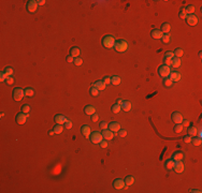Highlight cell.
<instances>
[{
    "label": "cell",
    "instance_id": "obj_41",
    "mask_svg": "<svg viewBox=\"0 0 202 193\" xmlns=\"http://www.w3.org/2000/svg\"><path fill=\"white\" fill-rule=\"evenodd\" d=\"M22 112L25 113V114H28L30 112V106L29 104H24V105H22Z\"/></svg>",
    "mask_w": 202,
    "mask_h": 193
},
{
    "label": "cell",
    "instance_id": "obj_39",
    "mask_svg": "<svg viewBox=\"0 0 202 193\" xmlns=\"http://www.w3.org/2000/svg\"><path fill=\"white\" fill-rule=\"evenodd\" d=\"M178 16L181 18H186L187 17V13H186V11H185V8H181L179 9V11H178Z\"/></svg>",
    "mask_w": 202,
    "mask_h": 193
},
{
    "label": "cell",
    "instance_id": "obj_51",
    "mask_svg": "<svg viewBox=\"0 0 202 193\" xmlns=\"http://www.w3.org/2000/svg\"><path fill=\"white\" fill-rule=\"evenodd\" d=\"M100 146H101V148H106V147H108V141L102 140L100 142Z\"/></svg>",
    "mask_w": 202,
    "mask_h": 193
},
{
    "label": "cell",
    "instance_id": "obj_6",
    "mask_svg": "<svg viewBox=\"0 0 202 193\" xmlns=\"http://www.w3.org/2000/svg\"><path fill=\"white\" fill-rule=\"evenodd\" d=\"M38 5H39L38 1H36V0H29V1L27 2V5H26L27 11H28V12H30V13H35L37 11Z\"/></svg>",
    "mask_w": 202,
    "mask_h": 193
},
{
    "label": "cell",
    "instance_id": "obj_16",
    "mask_svg": "<svg viewBox=\"0 0 202 193\" xmlns=\"http://www.w3.org/2000/svg\"><path fill=\"white\" fill-rule=\"evenodd\" d=\"M81 132H82V134H83L84 136H85V137H89V136H90V134H92L90 128H89V126H87V124L82 126V128H81Z\"/></svg>",
    "mask_w": 202,
    "mask_h": 193
},
{
    "label": "cell",
    "instance_id": "obj_59",
    "mask_svg": "<svg viewBox=\"0 0 202 193\" xmlns=\"http://www.w3.org/2000/svg\"><path fill=\"white\" fill-rule=\"evenodd\" d=\"M190 192H197V193H200L201 191H199V190H190Z\"/></svg>",
    "mask_w": 202,
    "mask_h": 193
},
{
    "label": "cell",
    "instance_id": "obj_21",
    "mask_svg": "<svg viewBox=\"0 0 202 193\" xmlns=\"http://www.w3.org/2000/svg\"><path fill=\"white\" fill-rule=\"evenodd\" d=\"M93 86H94V87H96L97 89L100 91V90H104L106 85L104 84V82H103L102 80H101V81H97V82H95Z\"/></svg>",
    "mask_w": 202,
    "mask_h": 193
},
{
    "label": "cell",
    "instance_id": "obj_49",
    "mask_svg": "<svg viewBox=\"0 0 202 193\" xmlns=\"http://www.w3.org/2000/svg\"><path fill=\"white\" fill-rule=\"evenodd\" d=\"M5 83H7L8 85H12L13 83H14V78L12 76H8V78L5 80Z\"/></svg>",
    "mask_w": 202,
    "mask_h": 193
},
{
    "label": "cell",
    "instance_id": "obj_48",
    "mask_svg": "<svg viewBox=\"0 0 202 193\" xmlns=\"http://www.w3.org/2000/svg\"><path fill=\"white\" fill-rule=\"evenodd\" d=\"M7 78H8V75L2 71V72L0 73V81H1V82H5V80H7Z\"/></svg>",
    "mask_w": 202,
    "mask_h": 193
},
{
    "label": "cell",
    "instance_id": "obj_31",
    "mask_svg": "<svg viewBox=\"0 0 202 193\" xmlns=\"http://www.w3.org/2000/svg\"><path fill=\"white\" fill-rule=\"evenodd\" d=\"M111 84L112 85H119L120 84V77L117 76V75H114L111 77Z\"/></svg>",
    "mask_w": 202,
    "mask_h": 193
},
{
    "label": "cell",
    "instance_id": "obj_32",
    "mask_svg": "<svg viewBox=\"0 0 202 193\" xmlns=\"http://www.w3.org/2000/svg\"><path fill=\"white\" fill-rule=\"evenodd\" d=\"M120 109H122V107H120V105H118L117 103H115V104H113V105L111 106V111L113 112L114 114H118L119 112H120Z\"/></svg>",
    "mask_w": 202,
    "mask_h": 193
},
{
    "label": "cell",
    "instance_id": "obj_3",
    "mask_svg": "<svg viewBox=\"0 0 202 193\" xmlns=\"http://www.w3.org/2000/svg\"><path fill=\"white\" fill-rule=\"evenodd\" d=\"M170 73H171V69H170V67H168V65H166V64H161L158 68V75L161 77V78L169 77Z\"/></svg>",
    "mask_w": 202,
    "mask_h": 193
},
{
    "label": "cell",
    "instance_id": "obj_29",
    "mask_svg": "<svg viewBox=\"0 0 202 193\" xmlns=\"http://www.w3.org/2000/svg\"><path fill=\"white\" fill-rule=\"evenodd\" d=\"M124 181H125L126 187H129V186H131L134 183V177H133V176H127V177L124 179Z\"/></svg>",
    "mask_w": 202,
    "mask_h": 193
},
{
    "label": "cell",
    "instance_id": "obj_18",
    "mask_svg": "<svg viewBox=\"0 0 202 193\" xmlns=\"http://www.w3.org/2000/svg\"><path fill=\"white\" fill-rule=\"evenodd\" d=\"M172 159L174 160L175 162H176V161H182V160L184 159V153H183L182 151L177 150V151H175V152H173V154H172Z\"/></svg>",
    "mask_w": 202,
    "mask_h": 193
},
{
    "label": "cell",
    "instance_id": "obj_28",
    "mask_svg": "<svg viewBox=\"0 0 202 193\" xmlns=\"http://www.w3.org/2000/svg\"><path fill=\"white\" fill-rule=\"evenodd\" d=\"M173 85V82L170 80V77H166V78L162 80V86L166 88H170Z\"/></svg>",
    "mask_w": 202,
    "mask_h": 193
},
{
    "label": "cell",
    "instance_id": "obj_45",
    "mask_svg": "<svg viewBox=\"0 0 202 193\" xmlns=\"http://www.w3.org/2000/svg\"><path fill=\"white\" fill-rule=\"evenodd\" d=\"M165 57L172 59L173 57H174V54H173V52H171V51H167V52L165 53Z\"/></svg>",
    "mask_w": 202,
    "mask_h": 193
},
{
    "label": "cell",
    "instance_id": "obj_58",
    "mask_svg": "<svg viewBox=\"0 0 202 193\" xmlns=\"http://www.w3.org/2000/svg\"><path fill=\"white\" fill-rule=\"evenodd\" d=\"M55 134V131L54 130H49L48 131V135H54Z\"/></svg>",
    "mask_w": 202,
    "mask_h": 193
},
{
    "label": "cell",
    "instance_id": "obj_7",
    "mask_svg": "<svg viewBox=\"0 0 202 193\" xmlns=\"http://www.w3.org/2000/svg\"><path fill=\"white\" fill-rule=\"evenodd\" d=\"M27 117H28L27 114L21 112V113H18L17 115H16L15 120H16V122H17L18 124H24V123H26V121H27Z\"/></svg>",
    "mask_w": 202,
    "mask_h": 193
},
{
    "label": "cell",
    "instance_id": "obj_4",
    "mask_svg": "<svg viewBox=\"0 0 202 193\" xmlns=\"http://www.w3.org/2000/svg\"><path fill=\"white\" fill-rule=\"evenodd\" d=\"M25 93H24V89H22L19 87H16L13 89V92H12V97H13V100L14 101H21L22 99L24 98Z\"/></svg>",
    "mask_w": 202,
    "mask_h": 193
},
{
    "label": "cell",
    "instance_id": "obj_36",
    "mask_svg": "<svg viewBox=\"0 0 202 193\" xmlns=\"http://www.w3.org/2000/svg\"><path fill=\"white\" fill-rule=\"evenodd\" d=\"M183 128L184 127L182 126V123H175L174 128H173V131H174L175 133H181V132L183 131Z\"/></svg>",
    "mask_w": 202,
    "mask_h": 193
},
{
    "label": "cell",
    "instance_id": "obj_55",
    "mask_svg": "<svg viewBox=\"0 0 202 193\" xmlns=\"http://www.w3.org/2000/svg\"><path fill=\"white\" fill-rule=\"evenodd\" d=\"M182 126L183 127H189V121L188 120H183L182 121Z\"/></svg>",
    "mask_w": 202,
    "mask_h": 193
},
{
    "label": "cell",
    "instance_id": "obj_42",
    "mask_svg": "<svg viewBox=\"0 0 202 193\" xmlns=\"http://www.w3.org/2000/svg\"><path fill=\"white\" fill-rule=\"evenodd\" d=\"M73 63L78 67V65H81V64L83 63V59L80 58V57H76V58H74V60H73Z\"/></svg>",
    "mask_w": 202,
    "mask_h": 193
},
{
    "label": "cell",
    "instance_id": "obj_60",
    "mask_svg": "<svg viewBox=\"0 0 202 193\" xmlns=\"http://www.w3.org/2000/svg\"><path fill=\"white\" fill-rule=\"evenodd\" d=\"M0 116H1V117H3V116H4V113H3V112H1V114H0Z\"/></svg>",
    "mask_w": 202,
    "mask_h": 193
},
{
    "label": "cell",
    "instance_id": "obj_1",
    "mask_svg": "<svg viewBox=\"0 0 202 193\" xmlns=\"http://www.w3.org/2000/svg\"><path fill=\"white\" fill-rule=\"evenodd\" d=\"M115 44V39L112 35H106L102 38V45L105 48H113Z\"/></svg>",
    "mask_w": 202,
    "mask_h": 193
},
{
    "label": "cell",
    "instance_id": "obj_37",
    "mask_svg": "<svg viewBox=\"0 0 202 193\" xmlns=\"http://www.w3.org/2000/svg\"><path fill=\"white\" fill-rule=\"evenodd\" d=\"M89 93H90V96H93V97H97V96L99 95V90L97 89L96 87L92 86L90 89H89Z\"/></svg>",
    "mask_w": 202,
    "mask_h": 193
},
{
    "label": "cell",
    "instance_id": "obj_56",
    "mask_svg": "<svg viewBox=\"0 0 202 193\" xmlns=\"http://www.w3.org/2000/svg\"><path fill=\"white\" fill-rule=\"evenodd\" d=\"M45 0H39V1H38V4L39 5H44V4H45Z\"/></svg>",
    "mask_w": 202,
    "mask_h": 193
},
{
    "label": "cell",
    "instance_id": "obj_19",
    "mask_svg": "<svg viewBox=\"0 0 202 193\" xmlns=\"http://www.w3.org/2000/svg\"><path fill=\"white\" fill-rule=\"evenodd\" d=\"M54 120H55V122L57 123V124H64V123L66 122L67 118L65 117L64 115H60V114H58V115H56L55 117H54Z\"/></svg>",
    "mask_w": 202,
    "mask_h": 193
},
{
    "label": "cell",
    "instance_id": "obj_23",
    "mask_svg": "<svg viewBox=\"0 0 202 193\" xmlns=\"http://www.w3.org/2000/svg\"><path fill=\"white\" fill-rule=\"evenodd\" d=\"M84 113L89 115V116H92L93 114L96 113V108H95L93 105H86L85 107H84Z\"/></svg>",
    "mask_w": 202,
    "mask_h": 193
},
{
    "label": "cell",
    "instance_id": "obj_33",
    "mask_svg": "<svg viewBox=\"0 0 202 193\" xmlns=\"http://www.w3.org/2000/svg\"><path fill=\"white\" fill-rule=\"evenodd\" d=\"M185 11H186V13L187 14H194V12L196 11V8H195V5H193V4H189V5H187L186 8H185Z\"/></svg>",
    "mask_w": 202,
    "mask_h": 193
},
{
    "label": "cell",
    "instance_id": "obj_57",
    "mask_svg": "<svg viewBox=\"0 0 202 193\" xmlns=\"http://www.w3.org/2000/svg\"><path fill=\"white\" fill-rule=\"evenodd\" d=\"M123 101H124V100H122V99H117V100H116V103L118 104V105H120V104L123 103Z\"/></svg>",
    "mask_w": 202,
    "mask_h": 193
},
{
    "label": "cell",
    "instance_id": "obj_50",
    "mask_svg": "<svg viewBox=\"0 0 202 193\" xmlns=\"http://www.w3.org/2000/svg\"><path fill=\"white\" fill-rule=\"evenodd\" d=\"M191 139H193V137L191 136H190V135H185L184 137H183V140H184V142L185 143H191Z\"/></svg>",
    "mask_w": 202,
    "mask_h": 193
},
{
    "label": "cell",
    "instance_id": "obj_2",
    "mask_svg": "<svg viewBox=\"0 0 202 193\" xmlns=\"http://www.w3.org/2000/svg\"><path fill=\"white\" fill-rule=\"evenodd\" d=\"M116 52L118 53H124L128 49V43L125 40H118V41H115L114 44V47H113Z\"/></svg>",
    "mask_w": 202,
    "mask_h": 193
},
{
    "label": "cell",
    "instance_id": "obj_13",
    "mask_svg": "<svg viewBox=\"0 0 202 193\" xmlns=\"http://www.w3.org/2000/svg\"><path fill=\"white\" fill-rule=\"evenodd\" d=\"M164 33H162V31L160 29H153L150 31V37L153 39H156V40H159V39L162 38Z\"/></svg>",
    "mask_w": 202,
    "mask_h": 193
},
{
    "label": "cell",
    "instance_id": "obj_25",
    "mask_svg": "<svg viewBox=\"0 0 202 193\" xmlns=\"http://www.w3.org/2000/svg\"><path fill=\"white\" fill-rule=\"evenodd\" d=\"M160 30L162 31V33H164V35L169 33L170 30H171V25L168 24V23H164V24L161 25V29Z\"/></svg>",
    "mask_w": 202,
    "mask_h": 193
},
{
    "label": "cell",
    "instance_id": "obj_43",
    "mask_svg": "<svg viewBox=\"0 0 202 193\" xmlns=\"http://www.w3.org/2000/svg\"><path fill=\"white\" fill-rule=\"evenodd\" d=\"M64 124H65V128H66V129H71V128H72V121H71L70 119H67L66 122H65Z\"/></svg>",
    "mask_w": 202,
    "mask_h": 193
},
{
    "label": "cell",
    "instance_id": "obj_20",
    "mask_svg": "<svg viewBox=\"0 0 202 193\" xmlns=\"http://www.w3.org/2000/svg\"><path fill=\"white\" fill-rule=\"evenodd\" d=\"M169 77H170V80L173 83H174V82H178L179 80H181V74H179L178 72H176V71H171Z\"/></svg>",
    "mask_w": 202,
    "mask_h": 193
},
{
    "label": "cell",
    "instance_id": "obj_11",
    "mask_svg": "<svg viewBox=\"0 0 202 193\" xmlns=\"http://www.w3.org/2000/svg\"><path fill=\"white\" fill-rule=\"evenodd\" d=\"M101 134H102L103 139H104V140H106V141L113 140V137H114V132H112V131H111V130H109V129L102 130V132H101Z\"/></svg>",
    "mask_w": 202,
    "mask_h": 193
},
{
    "label": "cell",
    "instance_id": "obj_34",
    "mask_svg": "<svg viewBox=\"0 0 202 193\" xmlns=\"http://www.w3.org/2000/svg\"><path fill=\"white\" fill-rule=\"evenodd\" d=\"M201 142H202V141H201V137H199V136H197V135H196L194 139H191V143H193L195 146H200V145H201Z\"/></svg>",
    "mask_w": 202,
    "mask_h": 193
},
{
    "label": "cell",
    "instance_id": "obj_54",
    "mask_svg": "<svg viewBox=\"0 0 202 193\" xmlns=\"http://www.w3.org/2000/svg\"><path fill=\"white\" fill-rule=\"evenodd\" d=\"M66 60H67V62H70V63H73V60H74V58L71 56V55H69V56H67L66 57Z\"/></svg>",
    "mask_w": 202,
    "mask_h": 193
},
{
    "label": "cell",
    "instance_id": "obj_24",
    "mask_svg": "<svg viewBox=\"0 0 202 193\" xmlns=\"http://www.w3.org/2000/svg\"><path fill=\"white\" fill-rule=\"evenodd\" d=\"M187 134L190 135V136H196L198 134V129L196 128L195 126H190L187 129Z\"/></svg>",
    "mask_w": 202,
    "mask_h": 193
},
{
    "label": "cell",
    "instance_id": "obj_35",
    "mask_svg": "<svg viewBox=\"0 0 202 193\" xmlns=\"http://www.w3.org/2000/svg\"><path fill=\"white\" fill-rule=\"evenodd\" d=\"M3 72L7 74L8 76H12L13 75V73H14V70H13V68L12 67H5L4 68V70H3Z\"/></svg>",
    "mask_w": 202,
    "mask_h": 193
},
{
    "label": "cell",
    "instance_id": "obj_52",
    "mask_svg": "<svg viewBox=\"0 0 202 193\" xmlns=\"http://www.w3.org/2000/svg\"><path fill=\"white\" fill-rule=\"evenodd\" d=\"M90 118H92V121H94V122H95V121H98L99 116H98V114L95 113V114H93V115L90 116Z\"/></svg>",
    "mask_w": 202,
    "mask_h": 193
},
{
    "label": "cell",
    "instance_id": "obj_8",
    "mask_svg": "<svg viewBox=\"0 0 202 193\" xmlns=\"http://www.w3.org/2000/svg\"><path fill=\"white\" fill-rule=\"evenodd\" d=\"M198 17L194 14H190V15H187L186 17V23L189 25V26H196L198 24Z\"/></svg>",
    "mask_w": 202,
    "mask_h": 193
},
{
    "label": "cell",
    "instance_id": "obj_38",
    "mask_svg": "<svg viewBox=\"0 0 202 193\" xmlns=\"http://www.w3.org/2000/svg\"><path fill=\"white\" fill-rule=\"evenodd\" d=\"M173 54H174V57H177V58H181L182 56H183V54H184V52H183V49L182 48H176L174 52H173Z\"/></svg>",
    "mask_w": 202,
    "mask_h": 193
},
{
    "label": "cell",
    "instance_id": "obj_10",
    "mask_svg": "<svg viewBox=\"0 0 202 193\" xmlns=\"http://www.w3.org/2000/svg\"><path fill=\"white\" fill-rule=\"evenodd\" d=\"M171 119H172L173 122H175V123H182L183 116H182L181 113L174 112V113H172V115H171Z\"/></svg>",
    "mask_w": 202,
    "mask_h": 193
},
{
    "label": "cell",
    "instance_id": "obj_40",
    "mask_svg": "<svg viewBox=\"0 0 202 193\" xmlns=\"http://www.w3.org/2000/svg\"><path fill=\"white\" fill-rule=\"evenodd\" d=\"M170 40H171V36L169 33L164 35V36H162V38H161V41L164 42V43H169Z\"/></svg>",
    "mask_w": 202,
    "mask_h": 193
},
{
    "label": "cell",
    "instance_id": "obj_22",
    "mask_svg": "<svg viewBox=\"0 0 202 193\" xmlns=\"http://www.w3.org/2000/svg\"><path fill=\"white\" fill-rule=\"evenodd\" d=\"M120 107L124 112H129L131 109V102L130 101H123L120 104Z\"/></svg>",
    "mask_w": 202,
    "mask_h": 193
},
{
    "label": "cell",
    "instance_id": "obj_47",
    "mask_svg": "<svg viewBox=\"0 0 202 193\" xmlns=\"http://www.w3.org/2000/svg\"><path fill=\"white\" fill-rule=\"evenodd\" d=\"M108 123L105 122V121H101V122L99 123V127H100V129H102V130H105V129H108Z\"/></svg>",
    "mask_w": 202,
    "mask_h": 193
},
{
    "label": "cell",
    "instance_id": "obj_14",
    "mask_svg": "<svg viewBox=\"0 0 202 193\" xmlns=\"http://www.w3.org/2000/svg\"><path fill=\"white\" fill-rule=\"evenodd\" d=\"M173 169H174L175 173H177V174L182 173L184 171V163L182 161H176L175 164H174V166H173Z\"/></svg>",
    "mask_w": 202,
    "mask_h": 193
},
{
    "label": "cell",
    "instance_id": "obj_46",
    "mask_svg": "<svg viewBox=\"0 0 202 193\" xmlns=\"http://www.w3.org/2000/svg\"><path fill=\"white\" fill-rule=\"evenodd\" d=\"M118 133V136H120V137H125L126 135H127V131L126 130H124V129H119V131L117 132Z\"/></svg>",
    "mask_w": 202,
    "mask_h": 193
},
{
    "label": "cell",
    "instance_id": "obj_44",
    "mask_svg": "<svg viewBox=\"0 0 202 193\" xmlns=\"http://www.w3.org/2000/svg\"><path fill=\"white\" fill-rule=\"evenodd\" d=\"M171 63H172V59L167 58V57H164V64L168 65V67H170Z\"/></svg>",
    "mask_w": 202,
    "mask_h": 193
},
{
    "label": "cell",
    "instance_id": "obj_30",
    "mask_svg": "<svg viewBox=\"0 0 202 193\" xmlns=\"http://www.w3.org/2000/svg\"><path fill=\"white\" fill-rule=\"evenodd\" d=\"M53 130L55 131V134H61V133H63V131H64V127H63V124H57V123H56Z\"/></svg>",
    "mask_w": 202,
    "mask_h": 193
},
{
    "label": "cell",
    "instance_id": "obj_27",
    "mask_svg": "<svg viewBox=\"0 0 202 193\" xmlns=\"http://www.w3.org/2000/svg\"><path fill=\"white\" fill-rule=\"evenodd\" d=\"M181 58H177V57H173L172 58V63H171V67L173 68H179L181 67Z\"/></svg>",
    "mask_w": 202,
    "mask_h": 193
},
{
    "label": "cell",
    "instance_id": "obj_53",
    "mask_svg": "<svg viewBox=\"0 0 202 193\" xmlns=\"http://www.w3.org/2000/svg\"><path fill=\"white\" fill-rule=\"evenodd\" d=\"M103 82H104V84L106 85V84H111V77L110 76H105V77H103V80H102Z\"/></svg>",
    "mask_w": 202,
    "mask_h": 193
},
{
    "label": "cell",
    "instance_id": "obj_12",
    "mask_svg": "<svg viewBox=\"0 0 202 193\" xmlns=\"http://www.w3.org/2000/svg\"><path fill=\"white\" fill-rule=\"evenodd\" d=\"M108 128L112 132H118L120 129V124H119V122H117V121H112V122L109 123Z\"/></svg>",
    "mask_w": 202,
    "mask_h": 193
},
{
    "label": "cell",
    "instance_id": "obj_9",
    "mask_svg": "<svg viewBox=\"0 0 202 193\" xmlns=\"http://www.w3.org/2000/svg\"><path fill=\"white\" fill-rule=\"evenodd\" d=\"M113 187L116 189V190H120V189H124L126 185H125V181L120 179V178H116L114 181H113Z\"/></svg>",
    "mask_w": 202,
    "mask_h": 193
},
{
    "label": "cell",
    "instance_id": "obj_5",
    "mask_svg": "<svg viewBox=\"0 0 202 193\" xmlns=\"http://www.w3.org/2000/svg\"><path fill=\"white\" fill-rule=\"evenodd\" d=\"M102 140H103V136L98 131H95L90 134V142L93 144H100V142Z\"/></svg>",
    "mask_w": 202,
    "mask_h": 193
},
{
    "label": "cell",
    "instance_id": "obj_15",
    "mask_svg": "<svg viewBox=\"0 0 202 193\" xmlns=\"http://www.w3.org/2000/svg\"><path fill=\"white\" fill-rule=\"evenodd\" d=\"M174 164H175V161H174V160H173L172 158H171V159H167L166 161H165V163H164L166 169H168V171L173 169V166H174Z\"/></svg>",
    "mask_w": 202,
    "mask_h": 193
},
{
    "label": "cell",
    "instance_id": "obj_17",
    "mask_svg": "<svg viewBox=\"0 0 202 193\" xmlns=\"http://www.w3.org/2000/svg\"><path fill=\"white\" fill-rule=\"evenodd\" d=\"M69 54L71 55L73 58H76V57H78L80 56V54H81V51H80V48H78L77 46H72L71 48H70V52H69Z\"/></svg>",
    "mask_w": 202,
    "mask_h": 193
},
{
    "label": "cell",
    "instance_id": "obj_26",
    "mask_svg": "<svg viewBox=\"0 0 202 193\" xmlns=\"http://www.w3.org/2000/svg\"><path fill=\"white\" fill-rule=\"evenodd\" d=\"M24 93H25V97L31 98L35 96V90H33V88H31V87H27L24 89Z\"/></svg>",
    "mask_w": 202,
    "mask_h": 193
}]
</instances>
